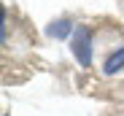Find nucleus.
I'll list each match as a JSON object with an SVG mask.
<instances>
[{"mask_svg": "<svg viewBox=\"0 0 124 116\" xmlns=\"http://www.w3.org/2000/svg\"><path fill=\"white\" fill-rule=\"evenodd\" d=\"M3 116H8V113H3Z\"/></svg>", "mask_w": 124, "mask_h": 116, "instance_id": "obj_5", "label": "nucleus"}, {"mask_svg": "<svg viewBox=\"0 0 124 116\" xmlns=\"http://www.w3.org/2000/svg\"><path fill=\"white\" fill-rule=\"evenodd\" d=\"M119 70H124V46L113 49L105 60H102V73L105 76H116Z\"/></svg>", "mask_w": 124, "mask_h": 116, "instance_id": "obj_3", "label": "nucleus"}, {"mask_svg": "<svg viewBox=\"0 0 124 116\" xmlns=\"http://www.w3.org/2000/svg\"><path fill=\"white\" fill-rule=\"evenodd\" d=\"M70 54L81 68H92L94 60V32L86 24H76V32L70 38Z\"/></svg>", "mask_w": 124, "mask_h": 116, "instance_id": "obj_1", "label": "nucleus"}, {"mask_svg": "<svg viewBox=\"0 0 124 116\" xmlns=\"http://www.w3.org/2000/svg\"><path fill=\"white\" fill-rule=\"evenodd\" d=\"M0 35H3V46L8 43V14L3 8V24H0Z\"/></svg>", "mask_w": 124, "mask_h": 116, "instance_id": "obj_4", "label": "nucleus"}, {"mask_svg": "<svg viewBox=\"0 0 124 116\" xmlns=\"http://www.w3.org/2000/svg\"><path fill=\"white\" fill-rule=\"evenodd\" d=\"M76 32V24H73V19L68 16H59V19H51V22L46 24V35L54 38V41H65V38H73Z\"/></svg>", "mask_w": 124, "mask_h": 116, "instance_id": "obj_2", "label": "nucleus"}]
</instances>
